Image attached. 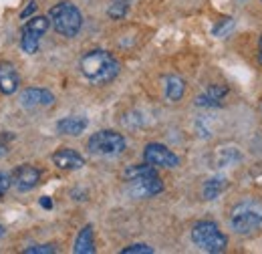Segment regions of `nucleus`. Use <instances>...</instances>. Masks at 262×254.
Returning a JSON list of instances; mask_svg holds the SVG:
<instances>
[{
    "mask_svg": "<svg viewBox=\"0 0 262 254\" xmlns=\"http://www.w3.org/2000/svg\"><path fill=\"white\" fill-rule=\"evenodd\" d=\"M79 67H81L83 77L95 85H107L119 75V61L111 53L101 51V49L85 53L81 57Z\"/></svg>",
    "mask_w": 262,
    "mask_h": 254,
    "instance_id": "obj_1",
    "label": "nucleus"
},
{
    "mask_svg": "<svg viewBox=\"0 0 262 254\" xmlns=\"http://www.w3.org/2000/svg\"><path fill=\"white\" fill-rule=\"evenodd\" d=\"M125 182H127V190L133 198H151L158 196L160 192H164V182L158 176L156 167L145 163L139 165H129L123 174Z\"/></svg>",
    "mask_w": 262,
    "mask_h": 254,
    "instance_id": "obj_2",
    "label": "nucleus"
},
{
    "mask_svg": "<svg viewBox=\"0 0 262 254\" xmlns=\"http://www.w3.org/2000/svg\"><path fill=\"white\" fill-rule=\"evenodd\" d=\"M230 226L236 234L252 236L262 230V204L258 202H242L232 210Z\"/></svg>",
    "mask_w": 262,
    "mask_h": 254,
    "instance_id": "obj_3",
    "label": "nucleus"
},
{
    "mask_svg": "<svg viewBox=\"0 0 262 254\" xmlns=\"http://www.w3.org/2000/svg\"><path fill=\"white\" fill-rule=\"evenodd\" d=\"M49 18H51V25L55 27V31L59 34H63L67 38H73L77 36L81 27H83V16H81V10L73 4V2H59L51 8L49 12Z\"/></svg>",
    "mask_w": 262,
    "mask_h": 254,
    "instance_id": "obj_4",
    "label": "nucleus"
},
{
    "mask_svg": "<svg viewBox=\"0 0 262 254\" xmlns=\"http://www.w3.org/2000/svg\"><path fill=\"white\" fill-rule=\"evenodd\" d=\"M192 242L196 244L200 250L218 254L224 252L228 246V238L226 234H222V230L218 228V224L212 220H200L192 228Z\"/></svg>",
    "mask_w": 262,
    "mask_h": 254,
    "instance_id": "obj_5",
    "label": "nucleus"
},
{
    "mask_svg": "<svg viewBox=\"0 0 262 254\" xmlns=\"http://www.w3.org/2000/svg\"><path fill=\"white\" fill-rule=\"evenodd\" d=\"M89 152L95 154V156H119L127 141L121 133L117 131H111V129H103V131H97L89 137Z\"/></svg>",
    "mask_w": 262,
    "mask_h": 254,
    "instance_id": "obj_6",
    "label": "nucleus"
},
{
    "mask_svg": "<svg viewBox=\"0 0 262 254\" xmlns=\"http://www.w3.org/2000/svg\"><path fill=\"white\" fill-rule=\"evenodd\" d=\"M51 27V18L47 16H33L25 23L23 31H20V47L25 53L34 55L38 51V45H40V36L49 31Z\"/></svg>",
    "mask_w": 262,
    "mask_h": 254,
    "instance_id": "obj_7",
    "label": "nucleus"
},
{
    "mask_svg": "<svg viewBox=\"0 0 262 254\" xmlns=\"http://www.w3.org/2000/svg\"><path fill=\"white\" fill-rule=\"evenodd\" d=\"M143 159L154 167H178L180 158L162 143H149L143 150Z\"/></svg>",
    "mask_w": 262,
    "mask_h": 254,
    "instance_id": "obj_8",
    "label": "nucleus"
},
{
    "mask_svg": "<svg viewBox=\"0 0 262 254\" xmlns=\"http://www.w3.org/2000/svg\"><path fill=\"white\" fill-rule=\"evenodd\" d=\"M20 105L23 107H29V109H45V107L55 105V95L49 89L29 87L20 95Z\"/></svg>",
    "mask_w": 262,
    "mask_h": 254,
    "instance_id": "obj_9",
    "label": "nucleus"
},
{
    "mask_svg": "<svg viewBox=\"0 0 262 254\" xmlns=\"http://www.w3.org/2000/svg\"><path fill=\"white\" fill-rule=\"evenodd\" d=\"M40 182V172L34 165H20L12 174V184L18 192H31Z\"/></svg>",
    "mask_w": 262,
    "mask_h": 254,
    "instance_id": "obj_10",
    "label": "nucleus"
},
{
    "mask_svg": "<svg viewBox=\"0 0 262 254\" xmlns=\"http://www.w3.org/2000/svg\"><path fill=\"white\" fill-rule=\"evenodd\" d=\"M53 163L59 167V170H65V172H75V170H81L85 165V159L81 154H77L75 150L71 147H63L59 152L53 154Z\"/></svg>",
    "mask_w": 262,
    "mask_h": 254,
    "instance_id": "obj_11",
    "label": "nucleus"
},
{
    "mask_svg": "<svg viewBox=\"0 0 262 254\" xmlns=\"http://www.w3.org/2000/svg\"><path fill=\"white\" fill-rule=\"evenodd\" d=\"M20 77L12 63H0V91L6 95H12L18 91Z\"/></svg>",
    "mask_w": 262,
    "mask_h": 254,
    "instance_id": "obj_12",
    "label": "nucleus"
},
{
    "mask_svg": "<svg viewBox=\"0 0 262 254\" xmlns=\"http://www.w3.org/2000/svg\"><path fill=\"white\" fill-rule=\"evenodd\" d=\"M228 95V87L224 85H210L206 89V93L196 99L198 107H220L222 105V99Z\"/></svg>",
    "mask_w": 262,
    "mask_h": 254,
    "instance_id": "obj_13",
    "label": "nucleus"
},
{
    "mask_svg": "<svg viewBox=\"0 0 262 254\" xmlns=\"http://www.w3.org/2000/svg\"><path fill=\"white\" fill-rule=\"evenodd\" d=\"M77 254H93L95 252V234H93V226L87 224L79 234H77V240H75V248Z\"/></svg>",
    "mask_w": 262,
    "mask_h": 254,
    "instance_id": "obj_14",
    "label": "nucleus"
},
{
    "mask_svg": "<svg viewBox=\"0 0 262 254\" xmlns=\"http://www.w3.org/2000/svg\"><path fill=\"white\" fill-rule=\"evenodd\" d=\"M164 93H165V97H167V101H171V103L180 101V99L184 97V93H186V81H184L182 77H178V75L165 77Z\"/></svg>",
    "mask_w": 262,
    "mask_h": 254,
    "instance_id": "obj_15",
    "label": "nucleus"
},
{
    "mask_svg": "<svg viewBox=\"0 0 262 254\" xmlns=\"http://www.w3.org/2000/svg\"><path fill=\"white\" fill-rule=\"evenodd\" d=\"M89 125V121L85 117H63L59 123H57V131L63 133V135H81Z\"/></svg>",
    "mask_w": 262,
    "mask_h": 254,
    "instance_id": "obj_16",
    "label": "nucleus"
},
{
    "mask_svg": "<svg viewBox=\"0 0 262 254\" xmlns=\"http://www.w3.org/2000/svg\"><path fill=\"white\" fill-rule=\"evenodd\" d=\"M226 188H228V180L222 178V176H216V178H210V180L204 184L202 196H204V200H216Z\"/></svg>",
    "mask_w": 262,
    "mask_h": 254,
    "instance_id": "obj_17",
    "label": "nucleus"
},
{
    "mask_svg": "<svg viewBox=\"0 0 262 254\" xmlns=\"http://www.w3.org/2000/svg\"><path fill=\"white\" fill-rule=\"evenodd\" d=\"M127 10H129V2H125V0H115L111 6H109V16L111 18H115V20H119V18H123L125 14H127Z\"/></svg>",
    "mask_w": 262,
    "mask_h": 254,
    "instance_id": "obj_18",
    "label": "nucleus"
},
{
    "mask_svg": "<svg viewBox=\"0 0 262 254\" xmlns=\"http://www.w3.org/2000/svg\"><path fill=\"white\" fill-rule=\"evenodd\" d=\"M238 159H240V154H238L236 150H222V152H220V159H218V165H220V167H226V165L238 161Z\"/></svg>",
    "mask_w": 262,
    "mask_h": 254,
    "instance_id": "obj_19",
    "label": "nucleus"
},
{
    "mask_svg": "<svg viewBox=\"0 0 262 254\" xmlns=\"http://www.w3.org/2000/svg\"><path fill=\"white\" fill-rule=\"evenodd\" d=\"M121 254H154V248L147 244H131L127 248H123Z\"/></svg>",
    "mask_w": 262,
    "mask_h": 254,
    "instance_id": "obj_20",
    "label": "nucleus"
},
{
    "mask_svg": "<svg viewBox=\"0 0 262 254\" xmlns=\"http://www.w3.org/2000/svg\"><path fill=\"white\" fill-rule=\"evenodd\" d=\"M57 252V246L55 244H40V246H31L27 248L25 254H55Z\"/></svg>",
    "mask_w": 262,
    "mask_h": 254,
    "instance_id": "obj_21",
    "label": "nucleus"
},
{
    "mask_svg": "<svg viewBox=\"0 0 262 254\" xmlns=\"http://www.w3.org/2000/svg\"><path fill=\"white\" fill-rule=\"evenodd\" d=\"M232 27H234V20H232V18H224V20H222V23H220V25L214 29V34H216V36L226 34V31H230Z\"/></svg>",
    "mask_w": 262,
    "mask_h": 254,
    "instance_id": "obj_22",
    "label": "nucleus"
},
{
    "mask_svg": "<svg viewBox=\"0 0 262 254\" xmlns=\"http://www.w3.org/2000/svg\"><path fill=\"white\" fill-rule=\"evenodd\" d=\"M10 184H12V178H10L8 174H2V172H0V198L6 194V190L10 188Z\"/></svg>",
    "mask_w": 262,
    "mask_h": 254,
    "instance_id": "obj_23",
    "label": "nucleus"
},
{
    "mask_svg": "<svg viewBox=\"0 0 262 254\" xmlns=\"http://www.w3.org/2000/svg\"><path fill=\"white\" fill-rule=\"evenodd\" d=\"M40 206H42V208H47V210H51V208H53L51 198H49V196H42V198H40Z\"/></svg>",
    "mask_w": 262,
    "mask_h": 254,
    "instance_id": "obj_24",
    "label": "nucleus"
},
{
    "mask_svg": "<svg viewBox=\"0 0 262 254\" xmlns=\"http://www.w3.org/2000/svg\"><path fill=\"white\" fill-rule=\"evenodd\" d=\"M34 8H36V4L34 2H29V6H27V10H23V14H20V18H27L31 12H33Z\"/></svg>",
    "mask_w": 262,
    "mask_h": 254,
    "instance_id": "obj_25",
    "label": "nucleus"
},
{
    "mask_svg": "<svg viewBox=\"0 0 262 254\" xmlns=\"http://www.w3.org/2000/svg\"><path fill=\"white\" fill-rule=\"evenodd\" d=\"M258 63L262 65V36H260V40H258Z\"/></svg>",
    "mask_w": 262,
    "mask_h": 254,
    "instance_id": "obj_26",
    "label": "nucleus"
},
{
    "mask_svg": "<svg viewBox=\"0 0 262 254\" xmlns=\"http://www.w3.org/2000/svg\"><path fill=\"white\" fill-rule=\"evenodd\" d=\"M4 234H6V230H4V228H2V226H0V238H2V236H4Z\"/></svg>",
    "mask_w": 262,
    "mask_h": 254,
    "instance_id": "obj_27",
    "label": "nucleus"
},
{
    "mask_svg": "<svg viewBox=\"0 0 262 254\" xmlns=\"http://www.w3.org/2000/svg\"><path fill=\"white\" fill-rule=\"evenodd\" d=\"M125 2H129V0H125Z\"/></svg>",
    "mask_w": 262,
    "mask_h": 254,
    "instance_id": "obj_28",
    "label": "nucleus"
}]
</instances>
